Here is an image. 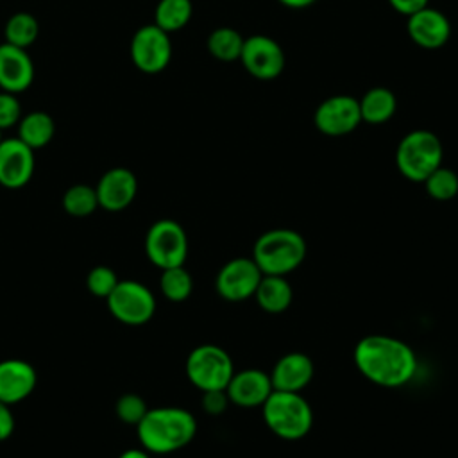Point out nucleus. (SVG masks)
<instances>
[{
    "label": "nucleus",
    "instance_id": "6ab92c4d",
    "mask_svg": "<svg viewBox=\"0 0 458 458\" xmlns=\"http://www.w3.org/2000/svg\"><path fill=\"white\" fill-rule=\"evenodd\" d=\"M38 374L34 367L18 358L0 361V401L5 404H16L27 399L36 388Z\"/></svg>",
    "mask_w": 458,
    "mask_h": 458
},
{
    "label": "nucleus",
    "instance_id": "f8f14e48",
    "mask_svg": "<svg viewBox=\"0 0 458 458\" xmlns=\"http://www.w3.org/2000/svg\"><path fill=\"white\" fill-rule=\"evenodd\" d=\"M313 123L326 136H345L361 123L358 98L351 95H333L324 98L315 113Z\"/></svg>",
    "mask_w": 458,
    "mask_h": 458
},
{
    "label": "nucleus",
    "instance_id": "4468645a",
    "mask_svg": "<svg viewBox=\"0 0 458 458\" xmlns=\"http://www.w3.org/2000/svg\"><path fill=\"white\" fill-rule=\"evenodd\" d=\"M406 18H408L406 21L408 36L420 48H426V50L440 48L451 38V21L438 9L426 5Z\"/></svg>",
    "mask_w": 458,
    "mask_h": 458
},
{
    "label": "nucleus",
    "instance_id": "20e7f679",
    "mask_svg": "<svg viewBox=\"0 0 458 458\" xmlns=\"http://www.w3.org/2000/svg\"><path fill=\"white\" fill-rule=\"evenodd\" d=\"M261 410L267 428L283 440H301L313 426V410L301 392L274 390Z\"/></svg>",
    "mask_w": 458,
    "mask_h": 458
},
{
    "label": "nucleus",
    "instance_id": "9b49d317",
    "mask_svg": "<svg viewBox=\"0 0 458 458\" xmlns=\"http://www.w3.org/2000/svg\"><path fill=\"white\" fill-rule=\"evenodd\" d=\"M240 61L247 73L259 81H272L284 68V52L281 45L265 34H252L243 39Z\"/></svg>",
    "mask_w": 458,
    "mask_h": 458
},
{
    "label": "nucleus",
    "instance_id": "bb28decb",
    "mask_svg": "<svg viewBox=\"0 0 458 458\" xmlns=\"http://www.w3.org/2000/svg\"><path fill=\"white\" fill-rule=\"evenodd\" d=\"M63 208L68 215L82 218L89 216L98 208L97 191L88 184H73L63 195Z\"/></svg>",
    "mask_w": 458,
    "mask_h": 458
},
{
    "label": "nucleus",
    "instance_id": "f704fd0d",
    "mask_svg": "<svg viewBox=\"0 0 458 458\" xmlns=\"http://www.w3.org/2000/svg\"><path fill=\"white\" fill-rule=\"evenodd\" d=\"M118 458H150V453L147 449H125Z\"/></svg>",
    "mask_w": 458,
    "mask_h": 458
},
{
    "label": "nucleus",
    "instance_id": "6e6552de",
    "mask_svg": "<svg viewBox=\"0 0 458 458\" xmlns=\"http://www.w3.org/2000/svg\"><path fill=\"white\" fill-rule=\"evenodd\" d=\"M109 313L125 326H143L156 313V297L148 286L134 279H120L106 299Z\"/></svg>",
    "mask_w": 458,
    "mask_h": 458
},
{
    "label": "nucleus",
    "instance_id": "f257e3e1",
    "mask_svg": "<svg viewBox=\"0 0 458 458\" xmlns=\"http://www.w3.org/2000/svg\"><path fill=\"white\" fill-rule=\"evenodd\" d=\"M354 365L370 383L397 388L411 381L417 372V356L401 338L390 335L363 336L352 352Z\"/></svg>",
    "mask_w": 458,
    "mask_h": 458
},
{
    "label": "nucleus",
    "instance_id": "c9c22d12",
    "mask_svg": "<svg viewBox=\"0 0 458 458\" xmlns=\"http://www.w3.org/2000/svg\"><path fill=\"white\" fill-rule=\"evenodd\" d=\"M279 4H283L284 7H290V9H304L311 4H315L317 0H277Z\"/></svg>",
    "mask_w": 458,
    "mask_h": 458
},
{
    "label": "nucleus",
    "instance_id": "393cba45",
    "mask_svg": "<svg viewBox=\"0 0 458 458\" xmlns=\"http://www.w3.org/2000/svg\"><path fill=\"white\" fill-rule=\"evenodd\" d=\"M39 34V23L30 13H14L4 29L5 43L20 47V48H29Z\"/></svg>",
    "mask_w": 458,
    "mask_h": 458
},
{
    "label": "nucleus",
    "instance_id": "aec40b11",
    "mask_svg": "<svg viewBox=\"0 0 458 458\" xmlns=\"http://www.w3.org/2000/svg\"><path fill=\"white\" fill-rule=\"evenodd\" d=\"M254 299L258 306L267 313H283L293 301V290L286 276H265L261 277Z\"/></svg>",
    "mask_w": 458,
    "mask_h": 458
},
{
    "label": "nucleus",
    "instance_id": "4be33fe9",
    "mask_svg": "<svg viewBox=\"0 0 458 458\" xmlns=\"http://www.w3.org/2000/svg\"><path fill=\"white\" fill-rule=\"evenodd\" d=\"M55 134L54 118L45 111H30L18 122V138L32 150L47 147Z\"/></svg>",
    "mask_w": 458,
    "mask_h": 458
},
{
    "label": "nucleus",
    "instance_id": "9d476101",
    "mask_svg": "<svg viewBox=\"0 0 458 458\" xmlns=\"http://www.w3.org/2000/svg\"><path fill=\"white\" fill-rule=\"evenodd\" d=\"M261 277L263 272L252 258H233L218 270L215 290L222 299L229 302H240L254 297Z\"/></svg>",
    "mask_w": 458,
    "mask_h": 458
},
{
    "label": "nucleus",
    "instance_id": "b1692460",
    "mask_svg": "<svg viewBox=\"0 0 458 458\" xmlns=\"http://www.w3.org/2000/svg\"><path fill=\"white\" fill-rule=\"evenodd\" d=\"M191 14V0H159L154 11V23L170 34L186 27Z\"/></svg>",
    "mask_w": 458,
    "mask_h": 458
},
{
    "label": "nucleus",
    "instance_id": "72a5a7b5",
    "mask_svg": "<svg viewBox=\"0 0 458 458\" xmlns=\"http://www.w3.org/2000/svg\"><path fill=\"white\" fill-rule=\"evenodd\" d=\"M388 4L404 16H410L413 13H417L419 9L426 7L429 4V0H388Z\"/></svg>",
    "mask_w": 458,
    "mask_h": 458
},
{
    "label": "nucleus",
    "instance_id": "2eb2a0df",
    "mask_svg": "<svg viewBox=\"0 0 458 458\" xmlns=\"http://www.w3.org/2000/svg\"><path fill=\"white\" fill-rule=\"evenodd\" d=\"M98 208L116 213L131 206L138 193V179L125 166H114L107 170L95 186Z\"/></svg>",
    "mask_w": 458,
    "mask_h": 458
},
{
    "label": "nucleus",
    "instance_id": "473e14b6",
    "mask_svg": "<svg viewBox=\"0 0 458 458\" xmlns=\"http://www.w3.org/2000/svg\"><path fill=\"white\" fill-rule=\"evenodd\" d=\"M14 431V413L9 404L0 401V442L7 440Z\"/></svg>",
    "mask_w": 458,
    "mask_h": 458
},
{
    "label": "nucleus",
    "instance_id": "cd10ccee",
    "mask_svg": "<svg viewBox=\"0 0 458 458\" xmlns=\"http://www.w3.org/2000/svg\"><path fill=\"white\" fill-rule=\"evenodd\" d=\"M426 193L440 202L451 200L458 195V174L444 165H440L437 170H433L424 181H422Z\"/></svg>",
    "mask_w": 458,
    "mask_h": 458
},
{
    "label": "nucleus",
    "instance_id": "f3484780",
    "mask_svg": "<svg viewBox=\"0 0 458 458\" xmlns=\"http://www.w3.org/2000/svg\"><path fill=\"white\" fill-rule=\"evenodd\" d=\"M34 81V63L27 48L9 43L0 45V88L9 93H21Z\"/></svg>",
    "mask_w": 458,
    "mask_h": 458
},
{
    "label": "nucleus",
    "instance_id": "423d86ee",
    "mask_svg": "<svg viewBox=\"0 0 458 458\" xmlns=\"http://www.w3.org/2000/svg\"><path fill=\"white\" fill-rule=\"evenodd\" d=\"M234 374V365L225 349L202 344L190 351L186 358V376L200 392L225 390Z\"/></svg>",
    "mask_w": 458,
    "mask_h": 458
},
{
    "label": "nucleus",
    "instance_id": "dca6fc26",
    "mask_svg": "<svg viewBox=\"0 0 458 458\" xmlns=\"http://www.w3.org/2000/svg\"><path fill=\"white\" fill-rule=\"evenodd\" d=\"M225 392L231 404L256 408L263 406V403L274 392V386L268 372L259 369H243L233 374Z\"/></svg>",
    "mask_w": 458,
    "mask_h": 458
},
{
    "label": "nucleus",
    "instance_id": "0eeeda50",
    "mask_svg": "<svg viewBox=\"0 0 458 458\" xmlns=\"http://www.w3.org/2000/svg\"><path fill=\"white\" fill-rule=\"evenodd\" d=\"M145 252L150 263L161 270L184 265L188 258V236L184 227L172 218L154 222L145 236Z\"/></svg>",
    "mask_w": 458,
    "mask_h": 458
},
{
    "label": "nucleus",
    "instance_id": "39448f33",
    "mask_svg": "<svg viewBox=\"0 0 458 458\" xmlns=\"http://www.w3.org/2000/svg\"><path fill=\"white\" fill-rule=\"evenodd\" d=\"M442 141L433 131L428 129H413L406 132L395 148L397 170L411 182H422L442 165Z\"/></svg>",
    "mask_w": 458,
    "mask_h": 458
},
{
    "label": "nucleus",
    "instance_id": "f03ea898",
    "mask_svg": "<svg viewBox=\"0 0 458 458\" xmlns=\"http://www.w3.org/2000/svg\"><path fill=\"white\" fill-rule=\"evenodd\" d=\"M140 444L148 453L168 454L188 445L197 433V420L191 411L179 406L148 408L136 424Z\"/></svg>",
    "mask_w": 458,
    "mask_h": 458
},
{
    "label": "nucleus",
    "instance_id": "a211bd4d",
    "mask_svg": "<svg viewBox=\"0 0 458 458\" xmlns=\"http://www.w3.org/2000/svg\"><path fill=\"white\" fill-rule=\"evenodd\" d=\"M315 365L311 358L301 351H292L283 354L270 370V379L274 390L301 392L313 379Z\"/></svg>",
    "mask_w": 458,
    "mask_h": 458
},
{
    "label": "nucleus",
    "instance_id": "5701e85b",
    "mask_svg": "<svg viewBox=\"0 0 458 458\" xmlns=\"http://www.w3.org/2000/svg\"><path fill=\"white\" fill-rule=\"evenodd\" d=\"M243 36L233 27H218L215 29L206 41L209 54L222 63L240 61V54L243 48Z\"/></svg>",
    "mask_w": 458,
    "mask_h": 458
},
{
    "label": "nucleus",
    "instance_id": "7ed1b4c3",
    "mask_svg": "<svg viewBox=\"0 0 458 458\" xmlns=\"http://www.w3.org/2000/svg\"><path fill=\"white\" fill-rule=\"evenodd\" d=\"M306 252V240L301 233L279 227L258 236L250 258L265 276H288L301 267Z\"/></svg>",
    "mask_w": 458,
    "mask_h": 458
},
{
    "label": "nucleus",
    "instance_id": "2f4dec72",
    "mask_svg": "<svg viewBox=\"0 0 458 458\" xmlns=\"http://www.w3.org/2000/svg\"><path fill=\"white\" fill-rule=\"evenodd\" d=\"M202 408L209 415H220L225 411L227 404H231L225 390H208L202 392Z\"/></svg>",
    "mask_w": 458,
    "mask_h": 458
},
{
    "label": "nucleus",
    "instance_id": "7c9ffc66",
    "mask_svg": "<svg viewBox=\"0 0 458 458\" xmlns=\"http://www.w3.org/2000/svg\"><path fill=\"white\" fill-rule=\"evenodd\" d=\"M21 118V106L14 93L0 91V131L13 127Z\"/></svg>",
    "mask_w": 458,
    "mask_h": 458
},
{
    "label": "nucleus",
    "instance_id": "1a4fd4ad",
    "mask_svg": "<svg viewBox=\"0 0 458 458\" xmlns=\"http://www.w3.org/2000/svg\"><path fill=\"white\" fill-rule=\"evenodd\" d=\"M129 54L132 64L143 73L163 72L172 59L170 34L159 29L156 23L140 27L131 39Z\"/></svg>",
    "mask_w": 458,
    "mask_h": 458
},
{
    "label": "nucleus",
    "instance_id": "c756f323",
    "mask_svg": "<svg viewBox=\"0 0 458 458\" xmlns=\"http://www.w3.org/2000/svg\"><path fill=\"white\" fill-rule=\"evenodd\" d=\"M114 411L118 415V419L123 424H131L136 426L145 413L148 411V406L145 403V399L138 394H123L118 397L116 404H114Z\"/></svg>",
    "mask_w": 458,
    "mask_h": 458
},
{
    "label": "nucleus",
    "instance_id": "412c9836",
    "mask_svg": "<svg viewBox=\"0 0 458 458\" xmlns=\"http://www.w3.org/2000/svg\"><path fill=\"white\" fill-rule=\"evenodd\" d=\"M361 122L370 125H379L388 122L397 111L395 93L385 86H374L367 89L361 98H358Z\"/></svg>",
    "mask_w": 458,
    "mask_h": 458
},
{
    "label": "nucleus",
    "instance_id": "e433bc0d",
    "mask_svg": "<svg viewBox=\"0 0 458 458\" xmlns=\"http://www.w3.org/2000/svg\"><path fill=\"white\" fill-rule=\"evenodd\" d=\"M0 141H2V131H0Z\"/></svg>",
    "mask_w": 458,
    "mask_h": 458
},
{
    "label": "nucleus",
    "instance_id": "ddd939ff",
    "mask_svg": "<svg viewBox=\"0 0 458 458\" xmlns=\"http://www.w3.org/2000/svg\"><path fill=\"white\" fill-rule=\"evenodd\" d=\"M34 150L18 136L0 141V184L9 190L23 188L34 174Z\"/></svg>",
    "mask_w": 458,
    "mask_h": 458
},
{
    "label": "nucleus",
    "instance_id": "c85d7f7f",
    "mask_svg": "<svg viewBox=\"0 0 458 458\" xmlns=\"http://www.w3.org/2000/svg\"><path fill=\"white\" fill-rule=\"evenodd\" d=\"M118 281L120 279H118L116 272L106 265L93 267L86 276V286H88L89 293L95 297H100V299H107V295L114 290Z\"/></svg>",
    "mask_w": 458,
    "mask_h": 458
},
{
    "label": "nucleus",
    "instance_id": "a878e982",
    "mask_svg": "<svg viewBox=\"0 0 458 458\" xmlns=\"http://www.w3.org/2000/svg\"><path fill=\"white\" fill-rule=\"evenodd\" d=\"M159 290L168 301L182 302L191 295L193 290L191 274L184 268V265L163 268L159 277Z\"/></svg>",
    "mask_w": 458,
    "mask_h": 458
}]
</instances>
